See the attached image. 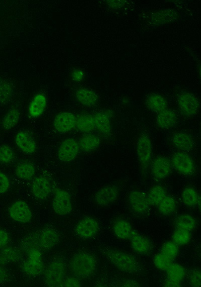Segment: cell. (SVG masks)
<instances>
[{"instance_id": "1", "label": "cell", "mask_w": 201, "mask_h": 287, "mask_svg": "<svg viewBox=\"0 0 201 287\" xmlns=\"http://www.w3.org/2000/svg\"><path fill=\"white\" fill-rule=\"evenodd\" d=\"M97 263L91 254L82 252L75 254L69 263V269L73 275L79 279H87L96 272Z\"/></svg>"}, {"instance_id": "2", "label": "cell", "mask_w": 201, "mask_h": 287, "mask_svg": "<svg viewBox=\"0 0 201 287\" xmlns=\"http://www.w3.org/2000/svg\"><path fill=\"white\" fill-rule=\"evenodd\" d=\"M106 255L111 263L118 270L127 273H134L139 269L137 260L132 255L122 251L111 250Z\"/></svg>"}, {"instance_id": "3", "label": "cell", "mask_w": 201, "mask_h": 287, "mask_svg": "<svg viewBox=\"0 0 201 287\" xmlns=\"http://www.w3.org/2000/svg\"><path fill=\"white\" fill-rule=\"evenodd\" d=\"M67 273L65 263L62 260L56 259L50 264L45 271L46 284L49 287H63Z\"/></svg>"}, {"instance_id": "4", "label": "cell", "mask_w": 201, "mask_h": 287, "mask_svg": "<svg viewBox=\"0 0 201 287\" xmlns=\"http://www.w3.org/2000/svg\"><path fill=\"white\" fill-rule=\"evenodd\" d=\"M26 254L28 258L22 264L23 272L26 274L33 277L42 274L45 270V265L40 249H32Z\"/></svg>"}, {"instance_id": "5", "label": "cell", "mask_w": 201, "mask_h": 287, "mask_svg": "<svg viewBox=\"0 0 201 287\" xmlns=\"http://www.w3.org/2000/svg\"><path fill=\"white\" fill-rule=\"evenodd\" d=\"M52 205L54 212L62 216L69 214L72 210L70 195L67 191L61 189L55 190Z\"/></svg>"}, {"instance_id": "6", "label": "cell", "mask_w": 201, "mask_h": 287, "mask_svg": "<svg viewBox=\"0 0 201 287\" xmlns=\"http://www.w3.org/2000/svg\"><path fill=\"white\" fill-rule=\"evenodd\" d=\"M10 218L20 223H27L32 219V212L25 202L18 200L13 202L9 209Z\"/></svg>"}, {"instance_id": "7", "label": "cell", "mask_w": 201, "mask_h": 287, "mask_svg": "<svg viewBox=\"0 0 201 287\" xmlns=\"http://www.w3.org/2000/svg\"><path fill=\"white\" fill-rule=\"evenodd\" d=\"M136 153L141 166L146 168L151 159L152 145L150 138L146 135L140 136L136 144Z\"/></svg>"}, {"instance_id": "8", "label": "cell", "mask_w": 201, "mask_h": 287, "mask_svg": "<svg viewBox=\"0 0 201 287\" xmlns=\"http://www.w3.org/2000/svg\"><path fill=\"white\" fill-rule=\"evenodd\" d=\"M99 225L96 219L87 217L80 220L75 227L76 234L83 239H91L98 233Z\"/></svg>"}, {"instance_id": "9", "label": "cell", "mask_w": 201, "mask_h": 287, "mask_svg": "<svg viewBox=\"0 0 201 287\" xmlns=\"http://www.w3.org/2000/svg\"><path fill=\"white\" fill-rule=\"evenodd\" d=\"M172 162L174 169L184 175H191L194 171L195 165L192 158L184 152L174 154Z\"/></svg>"}, {"instance_id": "10", "label": "cell", "mask_w": 201, "mask_h": 287, "mask_svg": "<svg viewBox=\"0 0 201 287\" xmlns=\"http://www.w3.org/2000/svg\"><path fill=\"white\" fill-rule=\"evenodd\" d=\"M119 196V190L117 187L106 186L100 189L96 193L94 200L96 203L101 207H107L114 203Z\"/></svg>"}, {"instance_id": "11", "label": "cell", "mask_w": 201, "mask_h": 287, "mask_svg": "<svg viewBox=\"0 0 201 287\" xmlns=\"http://www.w3.org/2000/svg\"><path fill=\"white\" fill-rule=\"evenodd\" d=\"M79 149L78 143L75 140L67 138L60 146L58 152V157L64 162L72 161L78 155Z\"/></svg>"}, {"instance_id": "12", "label": "cell", "mask_w": 201, "mask_h": 287, "mask_svg": "<svg viewBox=\"0 0 201 287\" xmlns=\"http://www.w3.org/2000/svg\"><path fill=\"white\" fill-rule=\"evenodd\" d=\"M76 117L72 113L63 112L55 117L53 125L59 133L65 134L71 131L76 125Z\"/></svg>"}, {"instance_id": "13", "label": "cell", "mask_w": 201, "mask_h": 287, "mask_svg": "<svg viewBox=\"0 0 201 287\" xmlns=\"http://www.w3.org/2000/svg\"><path fill=\"white\" fill-rule=\"evenodd\" d=\"M129 201L132 210L137 214H144L149 209L150 205L147 196L141 191H132L129 196Z\"/></svg>"}, {"instance_id": "14", "label": "cell", "mask_w": 201, "mask_h": 287, "mask_svg": "<svg viewBox=\"0 0 201 287\" xmlns=\"http://www.w3.org/2000/svg\"><path fill=\"white\" fill-rule=\"evenodd\" d=\"M171 172L172 164L166 157L158 156L154 159L151 166V173L156 180H164Z\"/></svg>"}, {"instance_id": "15", "label": "cell", "mask_w": 201, "mask_h": 287, "mask_svg": "<svg viewBox=\"0 0 201 287\" xmlns=\"http://www.w3.org/2000/svg\"><path fill=\"white\" fill-rule=\"evenodd\" d=\"M40 249L50 250L57 245L60 240L59 233L54 229L47 228L37 232Z\"/></svg>"}, {"instance_id": "16", "label": "cell", "mask_w": 201, "mask_h": 287, "mask_svg": "<svg viewBox=\"0 0 201 287\" xmlns=\"http://www.w3.org/2000/svg\"><path fill=\"white\" fill-rule=\"evenodd\" d=\"M178 101L181 110L186 115L192 116L198 112L199 103L197 97L193 94L182 93L178 96Z\"/></svg>"}, {"instance_id": "17", "label": "cell", "mask_w": 201, "mask_h": 287, "mask_svg": "<svg viewBox=\"0 0 201 287\" xmlns=\"http://www.w3.org/2000/svg\"><path fill=\"white\" fill-rule=\"evenodd\" d=\"M31 190L35 197L39 199H45L50 195L52 192V184L47 178L40 176L33 181Z\"/></svg>"}, {"instance_id": "18", "label": "cell", "mask_w": 201, "mask_h": 287, "mask_svg": "<svg viewBox=\"0 0 201 287\" xmlns=\"http://www.w3.org/2000/svg\"><path fill=\"white\" fill-rule=\"evenodd\" d=\"M17 147L26 154H32L36 150V145L31 136L27 132L21 131L15 137Z\"/></svg>"}, {"instance_id": "19", "label": "cell", "mask_w": 201, "mask_h": 287, "mask_svg": "<svg viewBox=\"0 0 201 287\" xmlns=\"http://www.w3.org/2000/svg\"><path fill=\"white\" fill-rule=\"evenodd\" d=\"M177 120L176 113L172 110L165 109L158 112L156 122L157 126L163 129H169L176 124Z\"/></svg>"}, {"instance_id": "20", "label": "cell", "mask_w": 201, "mask_h": 287, "mask_svg": "<svg viewBox=\"0 0 201 287\" xmlns=\"http://www.w3.org/2000/svg\"><path fill=\"white\" fill-rule=\"evenodd\" d=\"M130 239L132 248L136 253L146 255L150 252L151 244L144 236L134 231Z\"/></svg>"}, {"instance_id": "21", "label": "cell", "mask_w": 201, "mask_h": 287, "mask_svg": "<svg viewBox=\"0 0 201 287\" xmlns=\"http://www.w3.org/2000/svg\"><path fill=\"white\" fill-rule=\"evenodd\" d=\"M21 249L13 247H4L0 251V263L7 265L19 262L23 257Z\"/></svg>"}, {"instance_id": "22", "label": "cell", "mask_w": 201, "mask_h": 287, "mask_svg": "<svg viewBox=\"0 0 201 287\" xmlns=\"http://www.w3.org/2000/svg\"><path fill=\"white\" fill-rule=\"evenodd\" d=\"M47 105V99L43 94L36 95L30 102L29 106V114L33 118L41 116Z\"/></svg>"}, {"instance_id": "23", "label": "cell", "mask_w": 201, "mask_h": 287, "mask_svg": "<svg viewBox=\"0 0 201 287\" xmlns=\"http://www.w3.org/2000/svg\"><path fill=\"white\" fill-rule=\"evenodd\" d=\"M172 142L177 149L183 151H190L194 146L193 138L184 132L175 134L172 138Z\"/></svg>"}, {"instance_id": "24", "label": "cell", "mask_w": 201, "mask_h": 287, "mask_svg": "<svg viewBox=\"0 0 201 287\" xmlns=\"http://www.w3.org/2000/svg\"><path fill=\"white\" fill-rule=\"evenodd\" d=\"M115 235L121 239H129L131 237L134 230L129 222L124 219L116 220L113 226Z\"/></svg>"}, {"instance_id": "25", "label": "cell", "mask_w": 201, "mask_h": 287, "mask_svg": "<svg viewBox=\"0 0 201 287\" xmlns=\"http://www.w3.org/2000/svg\"><path fill=\"white\" fill-rule=\"evenodd\" d=\"M110 114L98 112L94 115L95 128L103 135L108 136L111 132Z\"/></svg>"}, {"instance_id": "26", "label": "cell", "mask_w": 201, "mask_h": 287, "mask_svg": "<svg viewBox=\"0 0 201 287\" xmlns=\"http://www.w3.org/2000/svg\"><path fill=\"white\" fill-rule=\"evenodd\" d=\"M75 127L80 132L90 133L95 129L94 116L84 114L76 117Z\"/></svg>"}, {"instance_id": "27", "label": "cell", "mask_w": 201, "mask_h": 287, "mask_svg": "<svg viewBox=\"0 0 201 287\" xmlns=\"http://www.w3.org/2000/svg\"><path fill=\"white\" fill-rule=\"evenodd\" d=\"M75 96L80 103L87 106H94L98 101L97 95L92 91L86 89L77 90Z\"/></svg>"}, {"instance_id": "28", "label": "cell", "mask_w": 201, "mask_h": 287, "mask_svg": "<svg viewBox=\"0 0 201 287\" xmlns=\"http://www.w3.org/2000/svg\"><path fill=\"white\" fill-rule=\"evenodd\" d=\"M35 166L30 162L23 161L18 164L15 169L17 177L24 181L31 179L35 174Z\"/></svg>"}, {"instance_id": "29", "label": "cell", "mask_w": 201, "mask_h": 287, "mask_svg": "<svg viewBox=\"0 0 201 287\" xmlns=\"http://www.w3.org/2000/svg\"><path fill=\"white\" fill-rule=\"evenodd\" d=\"M100 138L95 135L88 134L80 139L79 146L84 152H90L96 150L100 145Z\"/></svg>"}, {"instance_id": "30", "label": "cell", "mask_w": 201, "mask_h": 287, "mask_svg": "<svg viewBox=\"0 0 201 287\" xmlns=\"http://www.w3.org/2000/svg\"><path fill=\"white\" fill-rule=\"evenodd\" d=\"M146 104L151 110L159 112L166 109L167 102L164 97L158 94H152L146 99Z\"/></svg>"}, {"instance_id": "31", "label": "cell", "mask_w": 201, "mask_h": 287, "mask_svg": "<svg viewBox=\"0 0 201 287\" xmlns=\"http://www.w3.org/2000/svg\"><path fill=\"white\" fill-rule=\"evenodd\" d=\"M175 225L177 229L191 231L196 227L197 221L194 217L190 215L182 214L176 218Z\"/></svg>"}, {"instance_id": "32", "label": "cell", "mask_w": 201, "mask_h": 287, "mask_svg": "<svg viewBox=\"0 0 201 287\" xmlns=\"http://www.w3.org/2000/svg\"><path fill=\"white\" fill-rule=\"evenodd\" d=\"M167 195L165 189L161 186H155L149 191L147 195L150 206H157Z\"/></svg>"}, {"instance_id": "33", "label": "cell", "mask_w": 201, "mask_h": 287, "mask_svg": "<svg viewBox=\"0 0 201 287\" xmlns=\"http://www.w3.org/2000/svg\"><path fill=\"white\" fill-rule=\"evenodd\" d=\"M159 212L164 215H170L173 214L176 209V202L171 196L166 195L157 205Z\"/></svg>"}, {"instance_id": "34", "label": "cell", "mask_w": 201, "mask_h": 287, "mask_svg": "<svg viewBox=\"0 0 201 287\" xmlns=\"http://www.w3.org/2000/svg\"><path fill=\"white\" fill-rule=\"evenodd\" d=\"M183 202L188 207H194L200 203V197L197 191L193 188H186L182 194Z\"/></svg>"}, {"instance_id": "35", "label": "cell", "mask_w": 201, "mask_h": 287, "mask_svg": "<svg viewBox=\"0 0 201 287\" xmlns=\"http://www.w3.org/2000/svg\"><path fill=\"white\" fill-rule=\"evenodd\" d=\"M20 112L15 108L8 111L2 121V127L6 130L13 129L18 122L20 119Z\"/></svg>"}, {"instance_id": "36", "label": "cell", "mask_w": 201, "mask_h": 287, "mask_svg": "<svg viewBox=\"0 0 201 287\" xmlns=\"http://www.w3.org/2000/svg\"><path fill=\"white\" fill-rule=\"evenodd\" d=\"M177 17V14L173 10H164L153 15L152 21L154 24H161L174 21Z\"/></svg>"}, {"instance_id": "37", "label": "cell", "mask_w": 201, "mask_h": 287, "mask_svg": "<svg viewBox=\"0 0 201 287\" xmlns=\"http://www.w3.org/2000/svg\"><path fill=\"white\" fill-rule=\"evenodd\" d=\"M13 88L7 81L0 82V104L5 105L11 100L13 95Z\"/></svg>"}, {"instance_id": "38", "label": "cell", "mask_w": 201, "mask_h": 287, "mask_svg": "<svg viewBox=\"0 0 201 287\" xmlns=\"http://www.w3.org/2000/svg\"><path fill=\"white\" fill-rule=\"evenodd\" d=\"M166 271L168 279L180 282L186 274L185 268L178 264H172Z\"/></svg>"}, {"instance_id": "39", "label": "cell", "mask_w": 201, "mask_h": 287, "mask_svg": "<svg viewBox=\"0 0 201 287\" xmlns=\"http://www.w3.org/2000/svg\"><path fill=\"white\" fill-rule=\"evenodd\" d=\"M21 248V250L26 253L32 249H40L37 232L31 233L26 236L22 241Z\"/></svg>"}, {"instance_id": "40", "label": "cell", "mask_w": 201, "mask_h": 287, "mask_svg": "<svg viewBox=\"0 0 201 287\" xmlns=\"http://www.w3.org/2000/svg\"><path fill=\"white\" fill-rule=\"evenodd\" d=\"M191 237L190 231L177 228L173 234L172 239L177 245L183 246L190 242Z\"/></svg>"}, {"instance_id": "41", "label": "cell", "mask_w": 201, "mask_h": 287, "mask_svg": "<svg viewBox=\"0 0 201 287\" xmlns=\"http://www.w3.org/2000/svg\"><path fill=\"white\" fill-rule=\"evenodd\" d=\"M155 267L161 271H167L172 264V260L162 253L156 255L153 258Z\"/></svg>"}, {"instance_id": "42", "label": "cell", "mask_w": 201, "mask_h": 287, "mask_svg": "<svg viewBox=\"0 0 201 287\" xmlns=\"http://www.w3.org/2000/svg\"><path fill=\"white\" fill-rule=\"evenodd\" d=\"M15 158V153L12 148L7 145L0 146V163L8 164L12 162Z\"/></svg>"}, {"instance_id": "43", "label": "cell", "mask_w": 201, "mask_h": 287, "mask_svg": "<svg viewBox=\"0 0 201 287\" xmlns=\"http://www.w3.org/2000/svg\"><path fill=\"white\" fill-rule=\"evenodd\" d=\"M162 253L172 260L175 259L179 253L178 245L172 241L165 242L162 248Z\"/></svg>"}, {"instance_id": "44", "label": "cell", "mask_w": 201, "mask_h": 287, "mask_svg": "<svg viewBox=\"0 0 201 287\" xmlns=\"http://www.w3.org/2000/svg\"><path fill=\"white\" fill-rule=\"evenodd\" d=\"M10 187L8 178L4 173L0 172V194L6 192Z\"/></svg>"}, {"instance_id": "45", "label": "cell", "mask_w": 201, "mask_h": 287, "mask_svg": "<svg viewBox=\"0 0 201 287\" xmlns=\"http://www.w3.org/2000/svg\"><path fill=\"white\" fill-rule=\"evenodd\" d=\"M190 283L192 286L200 287L201 286V273L199 270H194L190 274Z\"/></svg>"}, {"instance_id": "46", "label": "cell", "mask_w": 201, "mask_h": 287, "mask_svg": "<svg viewBox=\"0 0 201 287\" xmlns=\"http://www.w3.org/2000/svg\"><path fill=\"white\" fill-rule=\"evenodd\" d=\"M82 286V284L79 278L75 276L66 278L63 285V287H79Z\"/></svg>"}, {"instance_id": "47", "label": "cell", "mask_w": 201, "mask_h": 287, "mask_svg": "<svg viewBox=\"0 0 201 287\" xmlns=\"http://www.w3.org/2000/svg\"><path fill=\"white\" fill-rule=\"evenodd\" d=\"M10 237L8 233L4 230L0 229V248H3L8 244Z\"/></svg>"}, {"instance_id": "48", "label": "cell", "mask_w": 201, "mask_h": 287, "mask_svg": "<svg viewBox=\"0 0 201 287\" xmlns=\"http://www.w3.org/2000/svg\"><path fill=\"white\" fill-rule=\"evenodd\" d=\"M72 78L73 80L76 82H79L83 80L84 74L82 71L75 70L72 73Z\"/></svg>"}, {"instance_id": "49", "label": "cell", "mask_w": 201, "mask_h": 287, "mask_svg": "<svg viewBox=\"0 0 201 287\" xmlns=\"http://www.w3.org/2000/svg\"><path fill=\"white\" fill-rule=\"evenodd\" d=\"M164 286L168 287H181L182 285L181 282H180L176 281L167 278V279H166L164 282Z\"/></svg>"}, {"instance_id": "50", "label": "cell", "mask_w": 201, "mask_h": 287, "mask_svg": "<svg viewBox=\"0 0 201 287\" xmlns=\"http://www.w3.org/2000/svg\"><path fill=\"white\" fill-rule=\"evenodd\" d=\"M7 273L4 268L0 266V285L4 283L7 278Z\"/></svg>"}, {"instance_id": "51", "label": "cell", "mask_w": 201, "mask_h": 287, "mask_svg": "<svg viewBox=\"0 0 201 287\" xmlns=\"http://www.w3.org/2000/svg\"><path fill=\"white\" fill-rule=\"evenodd\" d=\"M111 2L110 3L111 6L115 8L122 6L124 4L122 1H111Z\"/></svg>"}, {"instance_id": "52", "label": "cell", "mask_w": 201, "mask_h": 287, "mask_svg": "<svg viewBox=\"0 0 201 287\" xmlns=\"http://www.w3.org/2000/svg\"><path fill=\"white\" fill-rule=\"evenodd\" d=\"M0 82H1V81H0Z\"/></svg>"}]
</instances>
